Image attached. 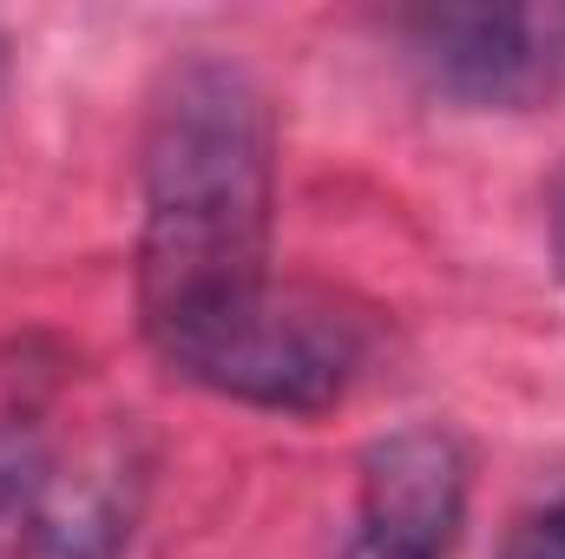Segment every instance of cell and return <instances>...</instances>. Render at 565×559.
I'll use <instances>...</instances> for the list:
<instances>
[{"label": "cell", "mask_w": 565, "mask_h": 559, "mask_svg": "<svg viewBox=\"0 0 565 559\" xmlns=\"http://www.w3.org/2000/svg\"><path fill=\"white\" fill-rule=\"evenodd\" d=\"M277 231V106L231 53H178L139 139V336L178 376L270 283Z\"/></svg>", "instance_id": "6da1fadb"}, {"label": "cell", "mask_w": 565, "mask_h": 559, "mask_svg": "<svg viewBox=\"0 0 565 559\" xmlns=\"http://www.w3.org/2000/svg\"><path fill=\"white\" fill-rule=\"evenodd\" d=\"M375 342V309H362L355 296L329 283L277 277L231 329H217L178 369V382L270 415H322L369 376Z\"/></svg>", "instance_id": "7a4b0ae2"}, {"label": "cell", "mask_w": 565, "mask_h": 559, "mask_svg": "<svg viewBox=\"0 0 565 559\" xmlns=\"http://www.w3.org/2000/svg\"><path fill=\"white\" fill-rule=\"evenodd\" d=\"M402 60L434 99L467 113H533L565 93V0H460L388 20Z\"/></svg>", "instance_id": "3957f363"}, {"label": "cell", "mask_w": 565, "mask_h": 559, "mask_svg": "<svg viewBox=\"0 0 565 559\" xmlns=\"http://www.w3.org/2000/svg\"><path fill=\"white\" fill-rule=\"evenodd\" d=\"M473 461L467 441L440 421L388 428L362 447L355 527L342 559H454L467 527Z\"/></svg>", "instance_id": "277c9868"}, {"label": "cell", "mask_w": 565, "mask_h": 559, "mask_svg": "<svg viewBox=\"0 0 565 559\" xmlns=\"http://www.w3.org/2000/svg\"><path fill=\"white\" fill-rule=\"evenodd\" d=\"M145 507V454L132 428H106L73 461H53L13 559H126Z\"/></svg>", "instance_id": "5b68a950"}, {"label": "cell", "mask_w": 565, "mask_h": 559, "mask_svg": "<svg viewBox=\"0 0 565 559\" xmlns=\"http://www.w3.org/2000/svg\"><path fill=\"white\" fill-rule=\"evenodd\" d=\"M66 382L73 349L53 329H0V547H13L53 474V415Z\"/></svg>", "instance_id": "8992f818"}, {"label": "cell", "mask_w": 565, "mask_h": 559, "mask_svg": "<svg viewBox=\"0 0 565 559\" xmlns=\"http://www.w3.org/2000/svg\"><path fill=\"white\" fill-rule=\"evenodd\" d=\"M507 559H565V487L520 520V534L507 540Z\"/></svg>", "instance_id": "52a82bcc"}, {"label": "cell", "mask_w": 565, "mask_h": 559, "mask_svg": "<svg viewBox=\"0 0 565 559\" xmlns=\"http://www.w3.org/2000/svg\"><path fill=\"white\" fill-rule=\"evenodd\" d=\"M546 244H553V264L565 277V165L553 171V191H546Z\"/></svg>", "instance_id": "ba28073f"}, {"label": "cell", "mask_w": 565, "mask_h": 559, "mask_svg": "<svg viewBox=\"0 0 565 559\" xmlns=\"http://www.w3.org/2000/svg\"><path fill=\"white\" fill-rule=\"evenodd\" d=\"M0 93H7V33H0Z\"/></svg>", "instance_id": "9c48e42d"}]
</instances>
